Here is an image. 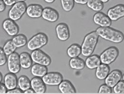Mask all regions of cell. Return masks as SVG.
<instances>
[{"label": "cell", "mask_w": 124, "mask_h": 94, "mask_svg": "<svg viewBox=\"0 0 124 94\" xmlns=\"http://www.w3.org/2000/svg\"><path fill=\"white\" fill-rule=\"evenodd\" d=\"M96 32L101 38L114 43H120L124 39V34L121 31L110 27H99Z\"/></svg>", "instance_id": "cell-1"}, {"label": "cell", "mask_w": 124, "mask_h": 94, "mask_svg": "<svg viewBox=\"0 0 124 94\" xmlns=\"http://www.w3.org/2000/svg\"><path fill=\"white\" fill-rule=\"evenodd\" d=\"M99 40V35L96 31H93L87 34L84 38L81 46V54L85 57L93 55Z\"/></svg>", "instance_id": "cell-2"}, {"label": "cell", "mask_w": 124, "mask_h": 94, "mask_svg": "<svg viewBox=\"0 0 124 94\" xmlns=\"http://www.w3.org/2000/svg\"><path fill=\"white\" fill-rule=\"evenodd\" d=\"M48 38L46 34L43 32L37 33L30 38L27 43V46L29 50L40 49L48 43Z\"/></svg>", "instance_id": "cell-3"}, {"label": "cell", "mask_w": 124, "mask_h": 94, "mask_svg": "<svg viewBox=\"0 0 124 94\" xmlns=\"http://www.w3.org/2000/svg\"><path fill=\"white\" fill-rule=\"evenodd\" d=\"M27 9V5L25 1L18 2L11 6L8 13L9 18L14 21H18L25 14Z\"/></svg>", "instance_id": "cell-4"}, {"label": "cell", "mask_w": 124, "mask_h": 94, "mask_svg": "<svg viewBox=\"0 0 124 94\" xmlns=\"http://www.w3.org/2000/svg\"><path fill=\"white\" fill-rule=\"evenodd\" d=\"M119 55V51L116 46H110L105 50L101 54L100 58L101 63L110 65L116 60Z\"/></svg>", "instance_id": "cell-5"}, {"label": "cell", "mask_w": 124, "mask_h": 94, "mask_svg": "<svg viewBox=\"0 0 124 94\" xmlns=\"http://www.w3.org/2000/svg\"><path fill=\"white\" fill-rule=\"evenodd\" d=\"M31 56L34 63L44 65L46 67L49 66L52 63V60H51V58L50 57V56L44 53L40 49L32 51Z\"/></svg>", "instance_id": "cell-6"}, {"label": "cell", "mask_w": 124, "mask_h": 94, "mask_svg": "<svg viewBox=\"0 0 124 94\" xmlns=\"http://www.w3.org/2000/svg\"><path fill=\"white\" fill-rule=\"evenodd\" d=\"M8 68L10 72L17 74L21 71V64H20L19 55L17 53L14 52L9 55L7 59Z\"/></svg>", "instance_id": "cell-7"}, {"label": "cell", "mask_w": 124, "mask_h": 94, "mask_svg": "<svg viewBox=\"0 0 124 94\" xmlns=\"http://www.w3.org/2000/svg\"><path fill=\"white\" fill-rule=\"evenodd\" d=\"M42 79L46 85L57 86L63 80V77L60 73L58 72H50L43 76Z\"/></svg>", "instance_id": "cell-8"}, {"label": "cell", "mask_w": 124, "mask_h": 94, "mask_svg": "<svg viewBox=\"0 0 124 94\" xmlns=\"http://www.w3.org/2000/svg\"><path fill=\"white\" fill-rule=\"evenodd\" d=\"M107 15L111 21H117L124 16V5L122 4L109 8L107 11Z\"/></svg>", "instance_id": "cell-9"}, {"label": "cell", "mask_w": 124, "mask_h": 94, "mask_svg": "<svg viewBox=\"0 0 124 94\" xmlns=\"http://www.w3.org/2000/svg\"><path fill=\"white\" fill-rule=\"evenodd\" d=\"M56 36L59 40L62 42H65L68 40L70 37V30L69 27L64 22L57 24L55 27Z\"/></svg>", "instance_id": "cell-10"}, {"label": "cell", "mask_w": 124, "mask_h": 94, "mask_svg": "<svg viewBox=\"0 0 124 94\" xmlns=\"http://www.w3.org/2000/svg\"><path fill=\"white\" fill-rule=\"evenodd\" d=\"M4 30L6 34L11 36H14L18 34L19 27L14 21L11 19H6L3 22L2 24Z\"/></svg>", "instance_id": "cell-11"}, {"label": "cell", "mask_w": 124, "mask_h": 94, "mask_svg": "<svg viewBox=\"0 0 124 94\" xmlns=\"http://www.w3.org/2000/svg\"><path fill=\"white\" fill-rule=\"evenodd\" d=\"M122 72L118 69H115L108 73V74L104 79L105 84L112 88L117 83L122 79Z\"/></svg>", "instance_id": "cell-12"}, {"label": "cell", "mask_w": 124, "mask_h": 94, "mask_svg": "<svg viewBox=\"0 0 124 94\" xmlns=\"http://www.w3.org/2000/svg\"><path fill=\"white\" fill-rule=\"evenodd\" d=\"M59 17V13L55 9L51 7H45L43 8L42 17L46 21L55 22L58 21Z\"/></svg>", "instance_id": "cell-13"}, {"label": "cell", "mask_w": 124, "mask_h": 94, "mask_svg": "<svg viewBox=\"0 0 124 94\" xmlns=\"http://www.w3.org/2000/svg\"><path fill=\"white\" fill-rule=\"evenodd\" d=\"M93 22L99 27H110L112 24L111 20L107 15L101 11L97 12L93 15Z\"/></svg>", "instance_id": "cell-14"}, {"label": "cell", "mask_w": 124, "mask_h": 94, "mask_svg": "<svg viewBox=\"0 0 124 94\" xmlns=\"http://www.w3.org/2000/svg\"><path fill=\"white\" fill-rule=\"evenodd\" d=\"M31 87L35 92V94H43L46 92V84L41 77H33L31 80Z\"/></svg>", "instance_id": "cell-15"}, {"label": "cell", "mask_w": 124, "mask_h": 94, "mask_svg": "<svg viewBox=\"0 0 124 94\" xmlns=\"http://www.w3.org/2000/svg\"><path fill=\"white\" fill-rule=\"evenodd\" d=\"M43 7L38 4H31L27 6L26 14L32 19H38L42 17Z\"/></svg>", "instance_id": "cell-16"}, {"label": "cell", "mask_w": 124, "mask_h": 94, "mask_svg": "<svg viewBox=\"0 0 124 94\" xmlns=\"http://www.w3.org/2000/svg\"><path fill=\"white\" fill-rule=\"evenodd\" d=\"M58 89L63 94H76V90L75 87L70 80H62L58 85Z\"/></svg>", "instance_id": "cell-17"}, {"label": "cell", "mask_w": 124, "mask_h": 94, "mask_svg": "<svg viewBox=\"0 0 124 94\" xmlns=\"http://www.w3.org/2000/svg\"><path fill=\"white\" fill-rule=\"evenodd\" d=\"M4 84L8 90H11L17 87V78L16 74L10 72L6 74L4 77Z\"/></svg>", "instance_id": "cell-18"}, {"label": "cell", "mask_w": 124, "mask_h": 94, "mask_svg": "<svg viewBox=\"0 0 124 94\" xmlns=\"http://www.w3.org/2000/svg\"><path fill=\"white\" fill-rule=\"evenodd\" d=\"M96 69L95 75H96V78L100 80H104L110 71V67L108 65L103 63H101V65L99 66H97Z\"/></svg>", "instance_id": "cell-19"}, {"label": "cell", "mask_w": 124, "mask_h": 94, "mask_svg": "<svg viewBox=\"0 0 124 94\" xmlns=\"http://www.w3.org/2000/svg\"><path fill=\"white\" fill-rule=\"evenodd\" d=\"M31 72L34 77H42L48 72V69L46 66L35 63L31 67Z\"/></svg>", "instance_id": "cell-20"}, {"label": "cell", "mask_w": 124, "mask_h": 94, "mask_svg": "<svg viewBox=\"0 0 124 94\" xmlns=\"http://www.w3.org/2000/svg\"><path fill=\"white\" fill-rule=\"evenodd\" d=\"M100 58L97 55H91L87 56L85 61V65L89 69H94L101 65Z\"/></svg>", "instance_id": "cell-21"}, {"label": "cell", "mask_w": 124, "mask_h": 94, "mask_svg": "<svg viewBox=\"0 0 124 94\" xmlns=\"http://www.w3.org/2000/svg\"><path fill=\"white\" fill-rule=\"evenodd\" d=\"M20 64L21 67L25 69H29L32 65V59L31 55L27 52H23L19 55Z\"/></svg>", "instance_id": "cell-22"}, {"label": "cell", "mask_w": 124, "mask_h": 94, "mask_svg": "<svg viewBox=\"0 0 124 94\" xmlns=\"http://www.w3.org/2000/svg\"><path fill=\"white\" fill-rule=\"evenodd\" d=\"M69 66L70 68L74 70L80 71L85 67V61L78 57L71 58L69 61Z\"/></svg>", "instance_id": "cell-23"}, {"label": "cell", "mask_w": 124, "mask_h": 94, "mask_svg": "<svg viewBox=\"0 0 124 94\" xmlns=\"http://www.w3.org/2000/svg\"><path fill=\"white\" fill-rule=\"evenodd\" d=\"M67 55L70 58L78 57L81 54V48L79 45L77 43H73L71 45L66 51Z\"/></svg>", "instance_id": "cell-24"}, {"label": "cell", "mask_w": 124, "mask_h": 94, "mask_svg": "<svg viewBox=\"0 0 124 94\" xmlns=\"http://www.w3.org/2000/svg\"><path fill=\"white\" fill-rule=\"evenodd\" d=\"M17 86L24 92L28 88H31V80L26 76H21L17 79Z\"/></svg>", "instance_id": "cell-25"}, {"label": "cell", "mask_w": 124, "mask_h": 94, "mask_svg": "<svg viewBox=\"0 0 124 94\" xmlns=\"http://www.w3.org/2000/svg\"><path fill=\"white\" fill-rule=\"evenodd\" d=\"M12 41L16 46V48H22L25 45H27V38L25 35L20 34L14 36Z\"/></svg>", "instance_id": "cell-26"}, {"label": "cell", "mask_w": 124, "mask_h": 94, "mask_svg": "<svg viewBox=\"0 0 124 94\" xmlns=\"http://www.w3.org/2000/svg\"><path fill=\"white\" fill-rule=\"evenodd\" d=\"M87 6L95 12L102 11L104 8V3L101 0H87Z\"/></svg>", "instance_id": "cell-27"}, {"label": "cell", "mask_w": 124, "mask_h": 94, "mask_svg": "<svg viewBox=\"0 0 124 94\" xmlns=\"http://www.w3.org/2000/svg\"><path fill=\"white\" fill-rule=\"evenodd\" d=\"M16 46L13 42L12 40H9L4 43V46L3 47V50L4 52L6 53L7 56H9V55L12 54L13 53L15 52L16 50Z\"/></svg>", "instance_id": "cell-28"}, {"label": "cell", "mask_w": 124, "mask_h": 94, "mask_svg": "<svg viewBox=\"0 0 124 94\" xmlns=\"http://www.w3.org/2000/svg\"><path fill=\"white\" fill-rule=\"evenodd\" d=\"M62 9L65 12H70L73 9L75 6L74 0H60Z\"/></svg>", "instance_id": "cell-29"}, {"label": "cell", "mask_w": 124, "mask_h": 94, "mask_svg": "<svg viewBox=\"0 0 124 94\" xmlns=\"http://www.w3.org/2000/svg\"><path fill=\"white\" fill-rule=\"evenodd\" d=\"M113 88V92L116 94H124V81L122 79L117 83Z\"/></svg>", "instance_id": "cell-30"}, {"label": "cell", "mask_w": 124, "mask_h": 94, "mask_svg": "<svg viewBox=\"0 0 124 94\" xmlns=\"http://www.w3.org/2000/svg\"><path fill=\"white\" fill-rule=\"evenodd\" d=\"M98 94H109L112 93V89L111 87L107 86V84H102L99 87V90H98Z\"/></svg>", "instance_id": "cell-31"}, {"label": "cell", "mask_w": 124, "mask_h": 94, "mask_svg": "<svg viewBox=\"0 0 124 94\" xmlns=\"http://www.w3.org/2000/svg\"><path fill=\"white\" fill-rule=\"evenodd\" d=\"M8 57L3 51V48L0 47V66H4L7 63Z\"/></svg>", "instance_id": "cell-32"}, {"label": "cell", "mask_w": 124, "mask_h": 94, "mask_svg": "<svg viewBox=\"0 0 124 94\" xmlns=\"http://www.w3.org/2000/svg\"><path fill=\"white\" fill-rule=\"evenodd\" d=\"M6 4V6H13V4H14L15 3H17L18 2L21 1H25L26 0H3Z\"/></svg>", "instance_id": "cell-33"}, {"label": "cell", "mask_w": 124, "mask_h": 94, "mask_svg": "<svg viewBox=\"0 0 124 94\" xmlns=\"http://www.w3.org/2000/svg\"><path fill=\"white\" fill-rule=\"evenodd\" d=\"M23 92L19 88H17V87H16V88H13V89H11V90H8L6 94H23Z\"/></svg>", "instance_id": "cell-34"}, {"label": "cell", "mask_w": 124, "mask_h": 94, "mask_svg": "<svg viewBox=\"0 0 124 94\" xmlns=\"http://www.w3.org/2000/svg\"><path fill=\"white\" fill-rule=\"evenodd\" d=\"M8 91L7 88L6 87L4 84L0 82V94H5Z\"/></svg>", "instance_id": "cell-35"}, {"label": "cell", "mask_w": 124, "mask_h": 94, "mask_svg": "<svg viewBox=\"0 0 124 94\" xmlns=\"http://www.w3.org/2000/svg\"><path fill=\"white\" fill-rule=\"evenodd\" d=\"M6 5L4 3L3 0H0V13L3 12L4 10L6 9Z\"/></svg>", "instance_id": "cell-36"}, {"label": "cell", "mask_w": 124, "mask_h": 94, "mask_svg": "<svg viewBox=\"0 0 124 94\" xmlns=\"http://www.w3.org/2000/svg\"><path fill=\"white\" fill-rule=\"evenodd\" d=\"M75 3L78 4H81V5H85L86 4L87 2V0H74Z\"/></svg>", "instance_id": "cell-37"}, {"label": "cell", "mask_w": 124, "mask_h": 94, "mask_svg": "<svg viewBox=\"0 0 124 94\" xmlns=\"http://www.w3.org/2000/svg\"><path fill=\"white\" fill-rule=\"evenodd\" d=\"M23 93L26 94H35V92H34V90H33L32 88L31 87V88H28V89H27L26 90H25Z\"/></svg>", "instance_id": "cell-38"}, {"label": "cell", "mask_w": 124, "mask_h": 94, "mask_svg": "<svg viewBox=\"0 0 124 94\" xmlns=\"http://www.w3.org/2000/svg\"><path fill=\"white\" fill-rule=\"evenodd\" d=\"M44 1L46 3H48V4H52L54 2H55V0H44Z\"/></svg>", "instance_id": "cell-39"}, {"label": "cell", "mask_w": 124, "mask_h": 94, "mask_svg": "<svg viewBox=\"0 0 124 94\" xmlns=\"http://www.w3.org/2000/svg\"><path fill=\"white\" fill-rule=\"evenodd\" d=\"M2 80H3V75H2L1 72H0V82H1Z\"/></svg>", "instance_id": "cell-40"}, {"label": "cell", "mask_w": 124, "mask_h": 94, "mask_svg": "<svg viewBox=\"0 0 124 94\" xmlns=\"http://www.w3.org/2000/svg\"><path fill=\"white\" fill-rule=\"evenodd\" d=\"M101 1L103 3H107V2H108V1H110V0H101Z\"/></svg>", "instance_id": "cell-41"}]
</instances>
